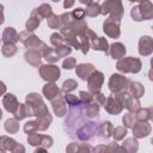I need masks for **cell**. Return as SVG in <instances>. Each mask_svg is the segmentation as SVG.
I'll return each mask as SVG.
<instances>
[{
	"mask_svg": "<svg viewBox=\"0 0 153 153\" xmlns=\"http://www.w3.org/2000/svg\"><path fill=\"white\" fill-rule=\"evenodd\" d=\"M2 42L4 44H14L16 42H18V33L13 27H6L2 33Z\"/></svg>",
	"mask_w": 153,
	"mask_h": 153,
	"instance_id": "obj_21",
	"label": "cell"
},
{
	"mask_svg": "<svg viewBox=\"0 0 153 153\" xmlns=\"http://www.w3.org/2000/svg\"><path fill=\"white\" fill-rule=\"evenodd\" d=\"M27 142L31 146H38V147H44V148H49L53 145V137L48 136V135H42V134H37V133H32L29 134L27 136Z\"/></svg>",
	"mask_w": 153,
	"mask_h": 153,
	"instance_id": "obj_9",
	"label": "cell"
},
{
	"mask_svg": "<svg viewBox=\"0 0 153 153\" xmlns=\"http://www.w3.org/2000/svg\"><path fill=\"white\" fill-rule=\"evenodd\" d=\"M63 37L59 33V32H54V33H51L50 35V43L54 45V47H61V45H63Z\"/></svg>",
	"mask_w": 153,
	"mask_h": 153,
	"instance_id": "obj_39",
	"label": "cell"
},
{
	"mask_svg": "<svg viewBox=\"0 0 153 153\" xmlns=\"http://www.w3.org/2000/svg\"><path fill=\"white\" fill-rule=\"evenodd\" d=\"M74 5V1H65L63 2V7L65 8H69V7H72Z\"/></svg>",
	"mask_w": 153,
	"mask_h": 153,
	"instance_id": "obj_50",
	"label": "cell"
},
{
	"mask_svg": "<svg viewBox=\"0 0 153 153\" xmlns=\"http://www.w3.org/2000/svg\"><path fill=\"white\" fill-rule=\"evenodd\" d=\"M79 99L81 100L82 104H91L93 102V96L90 92L86 91H80L79 92Z\"/></svg>",
	"mask_w": 153,
	"mask_h": 153,
	"instance_id": "obj_42",
	"label": "cell"
},
{
	"mask_svg": "<svg viewBox=\"0 0 153 153\" xmlns=\"http://www.w3.org/2000/svg\"><path fill=\"white\" fill-rule=\"evenodd\" d=\"M55 51H56V55L59 56V59H61V57H65V56L69 55L71 51H72V49L68 45H61V47L55 48Z\"/></svg>",
	"mask_w": 153,
	"mask_h": 153,
	"instance_id": "obj_41",
	"label": "cell"
},
{
	"mask_svg": "<svg viewBox=\"0 0 153 153\" xmlns=\"http://www.w3.org/2000/svg\"><path fill=\"white\" fill-rule=\"evenodd\" d=\"M141 61L137 57H133V56H128V57H123L121 60L117 61L116 63V68L122 72V73H137L141 69Z\"/></svg>",
	"mask_w": 153,
	"mask_h": 153,
	"instance_id": "obj_4",
	"label": "cell"
},
{
	"mask_svg": "<svg viewBox=\"0 0 153 153\" xmlns=\"http://www.w3.org/2000/svg\"><path fill=\"white\" fill-rule=\"evenodd\" d=\"M24 131H25L27 135L38 131L37 122H36V121H29V122H26V123L24 124Z\"/></svg>",
	"mask_w": 153,
	"mask_h": 153,
	"instance_id": "obj_40",
	"label": "cell"
},
{
	"mask_svg": "<svg viewBox=\"0 0 153 153\" xmlns=\"http://www.w3.org/2000/svg\"><path fill=\"white\" fill-rule=\"evenodd\" d=\"M37 10V13H38V16L43 19V18H49L51 14H53V10H51V6L50 5H48V4H42L39 7H37L36 8Z\"/></svg>",
	"mask_w": 153,
	"mask_h": 153,
	"instance_id": "obj_31",
	"label": "cell"
},
{
	"mask_svg": "<svg viewBox=\"0 0 153 153\" xmlns=\"http://www.w3.org/2000/svg\"><path fill=\"white\" fill-rule=\"evenodd\" d=\"M41 17L38 16V13H37V10L35 8L32 12H31V16H30V18H29V20L26 22V24H25V26H26V30L27 31H33V30H36L37 27H38V25H39V23H41Z\"/></svg>",
	"mask_w": 153,
	"mask_h": 153,
	"instance_id": "obj_25",
	"label": "cell"
},
{
	"mask_svg": "<svg viewBox=\"0 0 153 153\" xmlns=\"http://www.w3.org/2000/svg\"><path fill=\"white\" fill-rule=\"evenodd\" d=\"M11 153H25V147L22 143H16V146L12 148Z\"/></svg>",
	"mask_w": 153,
	"mask_h": 153,
	"instance_id": "obj_47",
	"label": "cell"
},
{
	"mask_svg": "<svg viewBox=\"0 0 153 153\" xmlns=\"http://www.w3.org/2000/svg\"><path fill=\"white\" fill-rule=\"evenodd\" d=\"M0 153H6V152H4V151H0Z\"/></svg>",
	"mask_w": 153,
	"mask_h": 153,
	"instance_id": "obj_53",
	"label": "cell"
},
{
	"mask_svg": "<svg viewBox=\"0 0 153 153\" xmlns=\"http://www.w3.org/2000/svg\"><path fill=\"white\" fill-rule=\"evenodd\" d=\"M47 22H48V26H49L50 29H60V27H61L60 17L56 16V14H54V13L47 19Z\"/></svg>",
	"mask_w": 153,
	"mask_h": 153,
	"instance_id": "obj_36",
	"label": "cell"
},
{
	"mask_svg": "<svg viewBox=\"0 0 153 153\" xmlns=\"http://www.w3.org/2000/svg\"><path fill=\"white\" fill-rule=\"evenodd\" d=\"M23 43H24V45L26 48H29V50L30 49H42L43 45H44V43L41 39H38V37L36 35H33V33H31Z\"/></svg>",
	"mask_w": 153,
	"mask_h": 153,
	"instance_id": "obj_26",
	"label": "cell"
},
{
	"mask_svg": "<svg viewBox=\"0 0 153 153\" xmlns=\"http://www.w3.org/2000/svg\"><path fill=\"white\" fill-rule=\"evenodd\" d=\"M71 13H72V17L75 20H84V18H85V11H84V8L78 7V8L73 10Z\"/></svg>",
	"mask_w": 153,
	"mask_h": 153,
	"instance_id": "obj_44",
	"label": "cell"
},
{
	"mask_svg": "<svg viewBox=\"0 0 153 153\" xmlns=\"http://www.w3.org/2000/svg\"><path fill=\"white\" fill-rule=\"evenodd\" d=\"M1 117H2V111H1V109H0V120H1Z\"/></svg>",
	"mask_w": 153,
	"mask_h": 153,
	"instance_id": "obj_52",
	"label": "cell"
},
{
	"mask_svg": "<svg viewBox=\"0 0 153 153\" xmlns=\"http://www.w3.org/2000/svg\"><path fill=\"white\" fill-rule=\"evenodd\" d=\"M81 4H86V10L85 11V16L88 17H97L98 14H100V5L97 1H85V0H80Z\"/></svg>",
	"mask_w": 153,
	"mask_h": 153,
	"instance_id": "obj_19",
	"label": "cell"
},
{
	"mask_svg": "<svg viewBox=\"0 0 153 153\" xmlns=\"http://www.w3.org/2000/svg\"><path fill=\"white\" fill-rule=\"evenodd\" d=\"M51 105H53V110L57 117H63L65 115H67V104L62 96L56 98L55 100H53Z\"/></svg>",
	"mask_w": 153,
	"mask_h": 153,
	"instance_id": "obj_18",
	"label": "cell"
},
{
	"mask_svg": "<svg viewBox=\"0 0 153 153\" xmlns=\"http://www.w3.org/2000/svg\"><path fill=\"white\" fill-rule=\"evenodd\" d=\"M153 51V39L151 36H142L139 41V53L142 56H148Z\"/></svg>",
	"mask_w": 153,
	"mask_h": 153,
	"instance_id": "obj_12",
	"label": "cell"
},
{
	"mask_svg": "<svg viewBox=\"0 0 153 153\" xmlns=\"http://www.w3.org/2000/svg\"><path fill=\"white\" fill-rule=\"evenodd\" d=\"M4 20H5L4 19V6L0 4V25L4 23Z\"/></svg>",
	"mask_w": 153,
	"mask_h": 153,
	"instance_id": "obj_48",
	"label": "cell"
},
{
	"mask_svg": "<svg viewBox=\"0 0 153 153\" xmlns=\"http://www.w3.org/2000/svg\"><path fill=\"white\" fill-rule=\"evenodd\" d=\"M42 92H43V96L48 100H50V102H53L56 98L61 97V91L55 85V82H48V84H45L43 86V88H42Z\"/></svg>",
	"mask_w": 153,
	"mask_h": 153,
	"instance_id": "obj_11",
	"label": "cell"
},
{
	"mask_svg": "<svg viewBox=\"0 0 153 153\" xmlns=\"http://www.w3.org/2000/svg\"><path fill=\"white\" fill-rule=\"evenodd\" d=\"M112 130H114V126H112V123L109 122V121H105V122L98 124L97 134H99V136H100L102 139H108V137L111 136Z\"/></svg>",
	"mask_w": 153,
	"mask_h": 153,
	"instance_id": "obj_23",
	"label": "cell"
},
{
	"mask_svg": "<svg viewBox=\"0 0 153 153\" xmlns=\"http://www.w3.org/2000/svg\"><path fill=\"white\" fill-rule=\"evenodd\" d=\"M2 104H4L5 109H6L8 112H12V114H13L19 103H18V100H17V98H16L14 94L7 93V94L4 97V99H2Z\"/></svg>",
	"mask_w": 153,
	"mask_h": 153,
	"instance_id": "obj_22",
	"label": "cell"
},
{
	"mask_svg": "<svg viewBox=\"0 0 153 153\" xmlns=\"http://www.w3.org/2000/svg\"><path fill=\"white\" fill-rule=\"evenodd\" d=\"M121 147L124 151V153H136L139 149V142L135 137H129V139L124 140V142L122 143Z\"/></svg>",
	"mask_w": 153,
	"mask_h": 153,
	"instance_id": "obj_27",
	"label": "cell"
},
{
	"mask_svg": "<svg viewBox=\"0 0 153 153\" xmlns=\"http://www.w3.org/2000/svg\"><path fill=\"white\" fill-rule=\"evenodd\" d=\"M5 92H6V86L2 81H0V96H2Z\"/></svg>",
	"mask_w": 153,
	"mask_h": 153,
	"instance_id": "obj_49",
	"label": "cell"
},
{
	"mask_svg": "<svg viewBox=\"0 0 153 153\" xmlns=\"http://www.w3.org/2000/svg\"><path fill=\"white\" fill-rule=\"evenodd\" d=\"M152 127L148 122H140L136 121V123L133 127V134L135 139H143L151 134Z\"/></svg>",
	"mask_w": 153,
	"mask_h": 153,
	"instance_id": "obj_10",
	"label": "cell"
},
{
	"mask_svg": "<svg viewBox=\"0 0 153 153\" xmlns=\"http://www.w3.org/2000/svg\"><path fill=\"white\" fill-rule=\"evenodd\" d=\"M63 99H65L66 104H68L71 108H74V106H78V105L82 104V103H81V100H80L76 96L71 94V93H66V94L63 96Z\"/></svg>",
	"mask_w": 153,
	"mask_h": 153,
	"instance_id": "obj_34",
	"label": "cell"
},
{
	"mask_svg": "<svg viewBox=\"0 0 153 153\" xmlns=\"http://www.w3.org/2000/svg\"><path fill=\"white\" fill-rule=\"evenodd\" d=\"M2 55L6 57H12L13 55H16V53L18 51V48L16 44H4L1 48Z\"/></svg>",
	"mask_w": 153,
	"mask_h": 153,
	"instance_id": "obj_32",
	"label": "cell"
},
{
	"mask_svg": "<svg viewBox=\"0 0 153 153\" xmlns=\"http://www.w3.org/2000/svg\"><path fill=\"white\" fill-rule=\"evenodd\" d=\"M128 92L130 93L131 97L139 99V98H141L143 96L145 88H143V86H142L141 82H139V81H131L130 85H129V87H128Z\"/></svg>",
	"mask_w": 153,
	"mask_h": 153,
	"instance_id": "obj_24",
	"label": "cell"
},
{
	"mask_svg": "<svg viewBox=\"0 0 153 153\" xmlns=\"http://www.w3.org/2000/svg\"><path fill=\"white\" fill-rule=\"evenodd\" d=\"M152 115H153V111H152V108H143V109H139L136 111V121H140V122H148L149 120H152Z\"/></svg>",
	"mask_w": 153,
	"mask_h": 153,
	"instance_id": "obj_28",
	"label": "cell"
},
{
	"mask_svg": "<svg viewBox=\"0 0 153 153\" xmlns=\"http://www.w3.org/2000/svg\"><path fill=\"white\" fill-rule=\"evenodd\" d=\"M26 114L27 116H36L37 120L51 117L48 108L43 103L42 97L38 93H29L26 96Z\"/></svg>",
	"mask_w": 153,
	"mask_h": 153,
	"instance_id": "obj_1",
	"label": "cell"
},
{
	"mask_svg": "<svg viewBox=\"0 0 153 153\" xmlns=\"http://www.w3.org/2000/svg\"><path fill=\"white\" fill-rule=\"evenodd\" d=\"M93 99H94L96 104H97L98 106H100V105H104V104H105L106 97H105V96H104L102 92H98V93H96V94L93 96Z\"/></svg>",
	"mask_w": 153,
	"mask_h": 153,
	"instance_id": "obj_46",
	"label": "cell"
},
{
	"mask_svg": "<svg viewBox=\"0 0 153 153\" xmlns=\"http://www.w3.org/2000/svg\"><path fill=\"white\" fill-rule=\"evenodd\" d=\"M75 63H76V60L74 57H67L66 60H63L62 62V67L65 69H72L75 67Z\"/></svg>",
	"mask_w": 153,
	"mask_h": 153,
	"instance_id": "obj_45",
	"label": "cell"
},
{
	"mask_svg": "<svg viewBox=\"0 0 153 153\" xmlns=\"http://www.w3.org/2000/svg\"><path fill=\"white\" fill-rule=\"evenodd\" d=\"M94 71L96 69H94L93 65H91V63H80V65L76 66V71L75 72H76V75L81 80H85L86 81Z\"/></svg>",
	"mask_w": 153,
	"mask_h": 153,
	"instance_id": "obj_17",
	"label": "cell"
},
{
	"mask_svg": "<svg viewBox=\"0 0 153 153\" xmlns=\"http://www.w3.org/2000/svg\"><path fill=\"white\" fill-rule=\"evenodd\" d=\"M100 14H103V16L109 14V17L121 20V18L123 16V5L118 0L104 1L100 5Z\"/></svg>",
	"mask_w": 153,
	"mask_h": 153,
	"instance_id": "obj_3",
	"label": "cell"
},
{
	"mask_svg": "<svg viewBox=\"0 0 153 153\" xmlns=\"http://www.w3.org/2000/svg\"><path fill=\"white\" fill-rule=\"evenodd\" d=\"M90 47L94 50H99V51H104L105 54H109V44L104 37H97L92 39L90 42Z\"/></svg>",
	"mask_w": 153,
	"mask_h": 153,
	"instance_id": "obj_20",
	"label": "cell"
},
{
	"mask_svg": "<svg viewBox=\"0 0 153 153\" xmlns=\"http://www.w3.org/2000/svg\"><path fill=\"white\" fill-rule=\"evenodd\" d=\"M5 130L10 134H16L19 130V122L16 118H8L5 122Z\"/></svg>",
	"mask_w": 153,
	"mask_h": 153,
	"instance_id": "obj_30",
	"label": "cell"
},
{
	"mask_svg": "<svg viewBox=\"0 0 153 153\" xmlns=\"http://www.w3.org/2000/svg\"><path fill=\"white\" fill-rule=\"evenodd\" d=\"M13 115H14V118H16L17 121H22L23 118L27 117V114H26V105L19 103L18 106H17V109L14 110Z\"/></svg>",
	"mask_w": 153,
	"mask_h": 153,
	"instance_id": "obj_33",
	"label": "cell"
},
{
	"mask_svg": "<svg viewBox=\"0 0 153 153\" xmlns=\"http://www.w3.org/2000/svg\"><path fill=\"white\" fill-rule=\"evenodd\" d=\"M94 153H124L122 147L116 142H110L108 145H98L93 148Z\"/></svg>",
	"mask_w": 153,
	"mask_h": 153,
	"instance_id": "obj_15",
	"label": "cell"
},
{
	"mask_svg": "<svg viewBox=\"0 0 153 153\" xmlns=\"http://www.w3.org/2000/svg\"><path fill=\"white\" fill-rule=\"evenodd\" d=\"M104 106H105V110H106L109 114H111V115H117V114H120V112L122 111V109H123V106H122L121 103L114 97V94H111V96H109V97L106 98Z\"/></svg>",
	"mask_w": 153,
	"mask_h": 153,
	"instance_id": "obj_14",
	"label": "cell"
},
{
	"mask_svg": "<svg viewBox=\"0 0 153 153\" xmlns=\"http://www.w3.org/2000/svg\"><path fill=\"white\" fill-rule=\"evenodd\" d=\"M39 74L42 79H44L48 82H55L60 78V68L55 65H42L39 67Z\"/></svg>",
	"mask_w": 153,
	"mask_h": 153,
	"instance_id": "obj_6",
	"label": "cell"
},
{
	"mask_svg": "<svg viewBox=\"0 0 153 153\" xmlns=\"http://www.w3.org/2000/svg\"><path fill=\"white\" fill-rule=\"evenodd\" d=\"M120 24H121L120 19H115V18L108 17L103 23V30H104L105 35H108L111 38H118L120 35H121Z\"/></svg>",
	"mask_w": 153,
	"mask_h": 153,
	"instance_id": "obj_7",
	"label": "cell"
},
{
	"mask_svg": "<svg viewBox=\"0 0 153 153\" xmlns=\"http://www.w3.org/2000/svg\"><path fill=\"white\" fill-rule=\"evenodd\" d=\"M76 86H78V82H76L75 80H73V79H68V80H66V81L62 84L61 90H62L65 93H68V92L75 90Z\"/></svg>",
	"mask_w": 153,
	"mask_h": 153,
	"instance_id": "obj_37",
	"label": "cell"
},
{
	"mask_svg": "<svg viewBox=\"0 0 153 153\" xmlns=\"http://www.w3.org/2000/svg\"><path fill=\"white\" fill-rule=\"evenodd\" d=\"M17 141L10 136H0V151H12V148L16 146Z\"/></svg>",
	"mask_w": 153,
	"mask_h": 153,
	"instance_id": "obj_29",
	"label": "cell"
},
{
	"mask_svg": "<svg viewBox=\"0 0 153 153\" xmlns=\"http://www.w3.org/2000/svg\"><path fill=\"white\" fill-rule=\"evenodd\" d=\"M130 80L121 74H112L109 79V90L115 93H120L123 91H128V87L130 85Z\"/></svg>",
	"mask_w": 153,
	"mask_h": 153,
	"instance_id": "obj_5",
	"label": "cell"
},
{
	"mask_svg": "<svg viewBox=\"0 0 153 153\" xmlns=\"http://www.w3.org/2000/svg\"><path fill=\"white\" fill-rule=\"evenodd\" d=\"M104 82V74L99 71H94L90 78L87 79V86H88V92L94 96L96 93L100 92V88H102V85Z\"/></svg>",
	"mask_w": 153,
	"mask_h": 153,
	"instance_id": "obj_8",
	"label": "cell"
},
{
	"mask_svg": "<svg viewBox=\"0 0 153 153\" xmlns=\"http://www.w3.org/2000/svg\"><path fill=\"white\" fill-rule=\"evenodd\" d=\"M73 153H93V148L87 143H81V145L78 143V146Z\"/></svg>",
	"mask_w": 153,
	"mask_h": 153,
	"instance_id": "obj_43",
	"label": "cell"
},
{
	"mask_svg": "<svg viewBox=\"0 0 153 153\" xmlns=\"http://www.w3.org/2000/svg\"><path fill=\"white\" fill-rule=\"evenodd\" d=\"M44 47V45H43ZM43 49V48H42ZM42 49H30L26 50L24 54L25 61L30 63L31 66L38 67L41 65V59H42Z\"/></svg>",
	"mask_w": 153,
	"mask_h": 153,
	"instance_id": "obj_13",
	"label": "cell"
},
{
	"mask_svg": "<svg viewBox=\"0 0 153 153\" xmlns=\"http://www.w3.org/2000/svg\"><path fill=\"white\" fill-rule=\"evenodd\" d=\"M126 134H127V128H126V127H123V126H120V127L114 128V130H112V134H111V135L114 136L115 141H120V140L124 139Z\"/></svg>",
	"mask_w": 153,
	"mask_h": 153,
	"instance_id": "obj_35",
	"label": "cell"
},
{
	"mask_svg": "<svg viewBox=\"0 0 153 153\" xmlns=\"http://www.w3.org/2000/svg\"><path fill=\"white\" fill-rule=\"evenodd\" d=\"M33 153H48V151H47L44 147H38L37 149H35Z\"/></svg>",
	"mask_w": 153,
	"mask_h": 153,
	"instance_id": "obj_51",
	"label": "cell"
},
{
	"mask_svg": "<svg viewBox=\"0 0 153 153\" xmlns=\"http://www.w3.org/2000/svg\"><path fill=\"white\" fill-rule=\"evenodd\" d=\"M122 121H123V124H124L123 127H126V128H133L134 124L136 123V117L133 114H127V115L123 116Z\"/></svg>",
	"mask_w": 153,
	"mask_h": 153,
	"instance_id": "obj_38",
	"label": "cell"
},
{
	"mask_svg": "<svg viewBox=\"0 0 153 153\" xmlns=\"http://www.w3.org/2000/svg\"><path fill=\"white\" fill-rule=\"evenodd\" d=\"M130 16L135 22L152 19L153 18V4L147 0L139 1V5H136L131 8Z\"/></svg>",
	"mask_w": 153,
	"mask_h": 153,
	"instance_id": "obj_2",
	"label": "cell"
},
{
	"mask_svg": "<svg viewBox=\"0 0 153 153\" xmlns=\"http://www.w3.org/2000/svg\"><path fill=\"white\" fill-rule=\"evenodd\" d=\"M109 54L114 60H121L126 55V47L120 42L112 43L109 45Z\"/></svg>",
	"mask_w": 153,
	"mask_h": 153,
	"instance_id": "obj_16",
	"label": "cell"
}]
</instances>
